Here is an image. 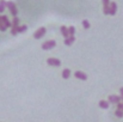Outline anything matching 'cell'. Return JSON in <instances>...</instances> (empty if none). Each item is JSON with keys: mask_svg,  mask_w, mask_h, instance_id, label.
<instances>
[{"mask_svg": "<svg viewBox=\"0 0 123 122\" xmlns=\"http://www.w3.org/2000/svg\"><path fill=\"white\" fill-rule=\"evenodd\" d=\"M6 7L10 10V12H11V14H12L13 17H17L18 8H17V6H16V4H14L13 1H6Z\"/></svg>", "mask_w": 123, "mask_h": 122, "instance_id": "1", "label": "cell"}, {"mask_svg": "<svg viewBox=\"0 0 123 122\" xmlns=\"http://www.w3.org/2000/svg\"><path fill=\"white\" fill-rule=\"evenodd\" d=\"M56 45V42L54 40H49L44 43H42V49L43 50H49V49H53L54 47Z\"/></svg>", "mask_w": 123, "mask_h": 122, "instance_id": "2", "label": "cell"}, {"mask_svg": "<svg viewBox=\"0 0 123 122\" xmlns=\"http://www.w3.org/2000/svg\"><path fill=\"white\" fill-rule=\"evenodd\" d=\"M28 30V26L26 25H22V26H17V28H12L11 29V35H17V34H20V32H24Z\"/></svg>", "mask_w": 123, "mask_h": 122, "instance_id": "3", "label": "cell"}, {"mask_svg": "<svg viewBox=\"0 0 123 122\" xmlns=\"http://www.w3.org/2000/svg\"><path fill=\"white\" fill-rule=\"evenodd\" d=\"M45 28H40L38 30H36L35 32H34V37L36 39V40H40V39H42L44 35H45Z\"/></svg>", "mask_w": 123, "mask_h": 122, "instance_id": "4", "label": "cell"}, {"mask_svg": "<svg viewBox=\"0 0 123 122\" xmlns=\"http://www.w3.org/2000/svg\"><path fill=\"white\" fill-rule=\"evenodd\" d=\"M47 64H48L49 66H55V67L61 66V61H60L59 59H55V58H49V59L47 60Z\"/></svg>", "mask_w": 123, "mask_h": 122, "instance_id": "5", "label": "cell"}, {"mask_svg": "<svg viewBox=\"0 0 123 122\" xmlns=\"http://www.w3.org/2000/svg\"><path fill=\"white\" fill-rule=\"evenodd\" d=\"M121 96H116V95H110L109 96V103H112V104H118L121 102Z\"/></svg>", "mask_w": 123, "mask_h": 122, "instance_id": "6", "label": "cell"}, {"mask_svg": "<svg viewBox=\"0 0 123 122\" xmlns=\"http://www.w3.org/2000/svg\"><path fill=\"white\" fill-rule=\"evenodd\" d=\"M116 12H117V4H116L115 1H112V2H110V7H109V14H111V16H115V14H116Z\"/></svg>", "mask_w": 123, "mask_h": 122, "instance_id": "7", "label": "cell"}, {"mask_svg": "<svg viewBox=\"0 0 123 122\" xmlns=\"http://www.w3.org/2000/svg\"><path fill=\"white\" fill-rule=\"evenodd\" d=\"M103 2V13L104 14H109V7H110V0H102Z\"/></svg>", "mask_w": 123, "mask_h": 122, "instance_id": "8", "label": "cell"}, {"mask_svg": "<svg viewBox=\"0 0 123 122\" xmlns=\"http://www.w3.org/2000/svg\"><path fill=\"white\" fill-rule=\"evenodd\" d=\"M74 77L75 78H78V79H80V80H86L87 79V76L81 72V71H77V72H74Z\"/></svg>", "mask_w": 123, "mask_h": 122, "instance_id": "9", "label": "cell"}, {"mask_svg": "<svg viewBox=\"0 0 123 122\" xmlns=\"http://www.w3.org/2000/svg\"><path fill=\"white\" fill-rule=\"evenodd\" d=\"M60 31H61V34H62V36L65 37V39H67L69 35H68V28L67 26H65V25H62L61 28H60Z\"/></svg>", "mask_w": 123, "mask_h": 122, "instance_id": "10", "label": "cell"}, {"mask_svg": "<svg viewBox=\"0 0 123 122\" xmlns=\"http://www.w3.org/2000/svg\"><path fill=\"white\" fill-rule=\"evenodd\" d=\"M75 41V37L74 36H68L67 39H65V44L66 45H72Z\"/></svg>", "mask_w": 123, "mask_h": 122, "instance_id": "11", "label": "cell"}, {"mask_svg": "<svg viewBox=\"0 0 123 122\" xmlns=\"http://www.w3.org/2000/svg\"><path fill=\"white\" fill-rule=\"evenodd\" d=\"M1 20H2L4 25L6 26V29H7V28H11V22L8 20V18H7L6 16H1Z\"/></svg>", "mask_w": 123, "mask_h": 122, "instance_id": "12", "label": "cell"}, {"mask_svg": "<svg viewBox=\"0 0 123 122\" xmlns=\"http://www.w3.org/2000/svg\"><path fill=\"white\" fill-rule=\"evenodd\" d=\"M71 73H72V72H71L69 68H65V70L62 71V78H63V79H68V78L71 77Z\"/></svg>", "mask_w": 123, "mask_h": 122, "instance_id": "13", "label": "cell"}, {"mask_svg": "<svg viewBox=\"0 0 123 122\" xmlns=\"http://www.w3.org/2000/svg\"><path fill=\"white\" fill-rule=\"evenodd\" d=\"M99 107L102 109H108L110 107V103H109V101H99Z\"/></svg>", "mask_w": 123, "mask_h": 122, "instance_id": "14", "label": "cell"}, {"mask_svg": "<svg viewBox=\"0 0 123 122\" xmlns=\"http://www.w3.org/2000/svg\"><path fill=\"white\" fill-rule=\"evenodd\" d=\"M18 25H19V18L14 17L13 20H12V23H11V28H17Z\"/></svg>", "mask_w": 123, "mask_h": 122, "instance_id": "15", "label": "cell"}, {"mask_svg": "<svg viewBox=\"0 0 123 122\" xmlns=\"http://www.w3.org/2000/svg\"><path fill=\"white\" fill-rule=\"evenodd\" d=\"M6 8V1L5 0H0V13H2Z\"/></svg>", "mask_w": 123, "mask_h": 122, "instance_id": "16", "label": "cell"}, {"mask_svg": "<svg viewBox=\"0 0 123 122\" xmlns=\"http://www.w3.org/2000/svg\"><path fill=\"white\" fill-rule=\"evenodd\" d=\"M82 26H84V29H90V28H91L90 22H88L87 19H84V20H82Z\"/></svg>", "mask_w": 123, "mask_h": 122, "instance_id": "17", "label": "cell"}, {"mask_svg": "<svg viewBox=\"0 0 123 122\" xmlns=\"http://www.w3.org/2000/svg\"><path fill=\"white\" fill-rule=\"evenodd\" d=\"M74 34H75V28L74 26H69L68 28V35L69 36H74Z\"/></svg>", "mask_w": 123, "mask_h": 122, "instance_id": "18", "label": "cell"}, {"mask_svg": "<svg viewBox=\"0 0 123 122\" xmlns=\"http://www.w3.org/2000/svg\"><path fill=\"white\" fill-rule=\"evenodd\" d=\"M115 114H116L117 117H123V111L122 110H120V109H117V110L115 111Z\"/></svg>", "mask_w": 123, "mask_h": 122, "instance_id": "19", "label": "cell"}, {"mask_svg": "<svg viewBox=\"0 0 123 122\" xmlns=\"http://www.w3.org/2000/svg\"><path fill=\"white\" fill-rule=\"evenodd\" d=\"M0 30H1V31H5V30H6V26L4 25V23H2V20H1V16H0Z\"/></svg>", "mask_w": 123, "mask_h": 122, "instance_id": "20", "label": "cell"}, {"mask_svg": "<svg viewBox=\"0 0 123 122\" xmlns=\"http://www.w3.org/2000/svg\"><path fill=\"white\" fill-rule=\"evenodd\" d=\"M117 109H120V110H122V111H123V103H121V102H120V103L117 104Z\"/></svg>", "mask_w": 123, "mask_h": 122, "instance_id": "21", "label": "cell"}, {"mask_svg": "<svg viewBox=\"0 0 123 122\" xmlns=\"http://www.w3.org/2000/svg\"><path fill=\"white\" fill-rule=\"evenodd\" d=\"M120 92H121V99H122V103H123V87L120 89Z\"/></svg>", "mask_w": 123, "mask_h": 122, "instance_id": "22", "label": "cell"}]
</instances>
